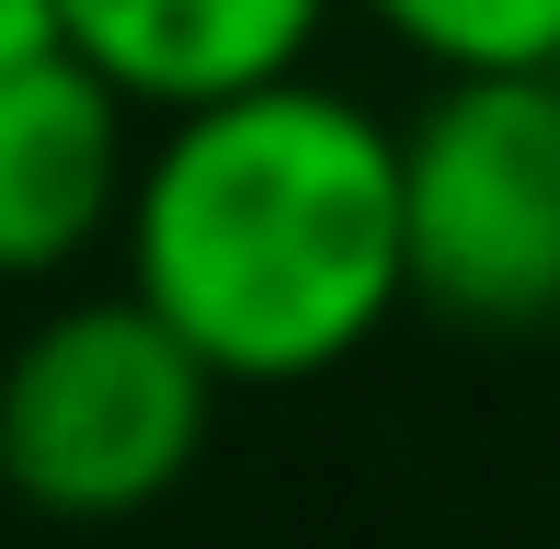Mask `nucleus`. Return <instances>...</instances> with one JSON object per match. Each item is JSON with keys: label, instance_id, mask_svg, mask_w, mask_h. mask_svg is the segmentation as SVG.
Segmentation results:
<instances>
[{"label": "nucleus", "instance_id": "nucleus-1", "mask_svg": "<svg viewBox=\"0 0 560 549\" xmlns=\"http://www.w3.org/2000/svg\"><path fill=\"white\" fill-rule=\"evenodd\" d=\"M115 264L218 389L332 378L412 309L400 127L320 69L161 115Z\"/></svg>", "mask_w": 560, "mask_h": 549}, {"label": "nucleus", "instance_id": "nucleus-2", "mask_svg": "<svg viewBox=\"0 0 560 549\" xmlns=\"http://www.w3.org/2000/svg\"><path fill=\"white\" fill-rule=\"evenodd\" d=\"M218 423V366L138 287L58 297L0 355V492L58 527H115L184 492Z\"/></svg>", "mask_w": 560, "mask_h": 549}, {"label": "nucleus", "instance_id": "nucleus-3", "mask_svg": "<svg viewBox=\"0 0 560 549\" xmlns=\"http://www.w3.org/2000/svg\"><path fill=\"white\" fill-rule=\"evenodd\" d=\"M412 309L469 332L560 320V81H435L400 115Z\"/></svg>", "mask_w": 560, "mask_h": 549}, {"label": "nucleus", "instance_id": "nucleus-4", "mask_svg": "<svg viewBox=\"0 0 560 549\" xmlns=\"http://www.w3.org/2000/svg\"><path fill=\"white\" fill-rule=\"evenodd\" d=\"M138 161V104L104 69H81L69 46L23 58L0 81V287H58L104 241H126Z\"/></svg>", "mask_w": 560, "mask_h": 549}, {"label": "nucleus", "instance_id": "nucleus-5", "mask_svg": "<svg viewBox=\"0 0 560 549\" xmlns=\"http://www.w3.org/2000/svg\"><path fill=\"white\" fill-rule=\"evenodd\" d=\"M332 12L343 0H58V46L161 127V115L229 104V92L298 81Z\"/></svg>", "mask_w": 560, "mask_h": 549}, {"label": "nucleus", "instance_id": "nucleus-6", "mask_svg": "<svg viewBox=\"0 0 560 549\" xmlns=\"http://www.w3.org/2000/svg\"><path fill=\"white\" fill-rule=\"evenodd\" d=\"M435 81H560V0H354Z\"/></svg>", "mask_w": 560, "mask_h": 549}, {"label": "nucleus", "instance_id": "nucleus-7", "mask_svg": "<svg viewBox=\"0 0 560 549\" xmlns=\"http://www.w3.org/2000/svg\"><path fill=\"white\" fill-rule=\"evenodd\" d=\"M46 46H58V0H0V81L23 58H46Z\"/></svg>", "mask_w": 560, "mask_h": 549}]
</instances>
